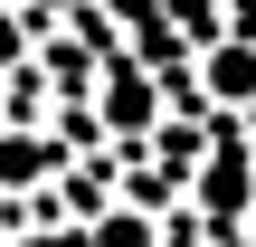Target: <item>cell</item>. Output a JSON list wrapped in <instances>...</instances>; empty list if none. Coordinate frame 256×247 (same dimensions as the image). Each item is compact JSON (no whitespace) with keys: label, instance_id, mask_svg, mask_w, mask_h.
<instances>
[{"label":"cell","instance_id":"6da1fadb","mask_svg":"<svg viewBox=\"0 0 256 247\" xmlns=\"http://www.w3.org/2000/svg\"><path fill=\"white\" fill-rule=\"evenodd\" d=\"M200 95H209V105H228V114H247V105H256V29L200 48Z\"/></svg>","mask_w":256,"mask_h":247},{"label":"cell","instance_id":"7a4b0ae2","mask_svg":"<svg viewBox=\"0 0 256 247\" xmlns=\"http://www.w3.org/2000/svg\"><path fill=\"white\" fill-rule=\"evenodd\" d=\"M104 124H114V133L162 124V86H142V67H114V76H104Z\"/></svg>","mask_w":256,"mask_h":247},{"label":"cell","instance_id":"3957f363","mask_svg":"<svg viewBox=\"0 0 256 247\" xmlns=\"http://www.w3.org/2000/svg\"><path fill=\"white\" fill-rule=\"evenodd\" d=\"M19 48H28V29H19V19L0 10V67H19Z\"/></svg>","mask_w":256,"mask_h":247},{"label":"cell","instance_id":"277c9868","mask_svg":"<svg viewBox=\"0 0 256 247\" xmlns=\"http://www.w3.org/2000/svg\"><path fill=\"white\" fill-rule=\"evenodd\" d=\"M104 247H152V238H142V219H104Z\"/></svg>","mask_w":256,"mask_h":247},{"label":"cell","instance_id":"5b68a950","mask_svg":"<svg viewBox=\"0 0 256 247\" xmlns=\"http://www.w3.org/2000/svg\"><path fill=\"white\" fill-rule=\"evenodd\" d=\"M114 19H124V29H142V19H162V0H114Z\"/></svg>","mask_w":256,"mask_h":247},{"label":"cell","instance_id":"8992f818","mask_svg":"<svg viewBox=\"0 0 256 247\" xmlns=\"http://www.w3.org/2000/svg\"><path fill=\"white\" fill-rule=\"evenodd\" d=\"M247 219H256V209H247Z\"/></svg>","mask_w":256,"mask_h":247}]
</instances>
